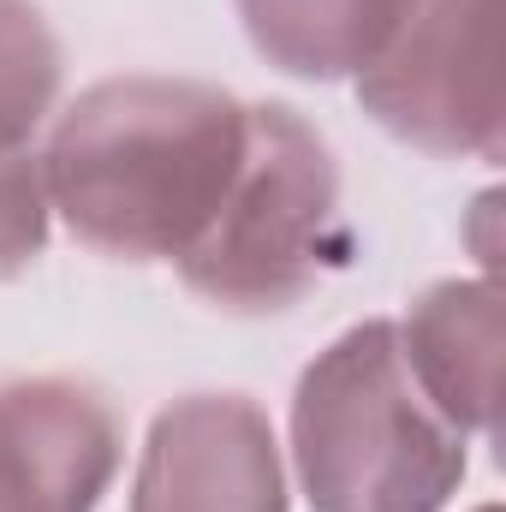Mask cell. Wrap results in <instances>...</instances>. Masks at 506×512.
<instances>
[{
	"mask_svg": "<svg viewBox=\"0 0 506 512\" xmlns=\"http://www.w3.org/2000/svg\"><path fill=\"white\" fill-rule=\"evenodd\" d=\"M292 435L316 512H441L465 477V429L417 387L393 322L340 334L304 370Z\"/></svg>",
	"mask_w": 506,
	"mask_h": 512,
	"instance_id": "cell-2",
	"label": "cell"
},
{
	"mask_svg": "<svg viewBox=\"0 0 506 512\" xmlns=\"http://www.w3.org/2000/svg\"><path fill=\"white\" fill-rule=\"evenodd\" d=\"M340 256V173L334 155L292 108H251L245 161L179 256L191 292L227 310H286Z\"/></svg>",
	"mask_w": 506,
	"mask_h": 512,
	"instance_id": "cell-3",
	"label": "cell"
},
{
	"mask_svg": "<svg viewBox=\"0 0 506 512\" xmlns=\"http://www.w3.org/2000/svg\"><path fill=\"white\" fill-rule=\"evenodd\" d=\"M131 512H286L274 429L239 393H197L155 417Z\"/></svg>",
	"mask_w": 506,
	"mask_h": 512,
	"instance_id": "cell-5",
	"label": "cell"
},
{
	"mask_svg": "<svg viewBox=\"0 0 506 512\" xmlns=\"http://www.w3.org/2000/svg\"><path fill=\"white\" fill-rule=\"evenodd\" d=\"M381 126L435 155L501 149V0H417L358 78Z\"/></svg>",
	"mask_w": 506,
	"mask_h": 512,
	"instance_id": "cell-4",
	"label": "cell"
},
{
	"mask_svg": "<svg viewBox=\"0 0 506 512\" xmlns=\"http://www.w3.org/2000/svg\"><path fill=\"white\" fill-rule=\"evenodd\" d=\"M48 179L42 161L12 149L0 155V274H18L48 245Z\"/></svg>",
	"mask_w": 506,
	"mask_h": 512,
	"instance_id": "cell-10",
	"label": "cell"
},
{
	"mask_svg": "<svg viewBox=\"0 0 506 512\" xmlns=\"http://www.w3.org/2000/svg\"><path fill=\"white\" fill-rule=\"evenodd\" d=\"M251 137V108L185 78H114L78 96L42 179L66 227L114 256H179L215 221Z\"/></svg>",
	"mask_w": 506,
	"mask_h": 512,
	"instance_id": "cell-1",
	"label": "cell"
},
{
	"mask_svg": "<svg viewBox=\"0 0 506 512\" xmlns=\"http://www.w3.org/2000/svg\"><path fill=\"white\" fill-rule=\"evenodd\" d=\"M60 90V42L30 0H0V155L24 149Z\"/></svg>",
	"mask_w": 506,
	"mask_h": 512,
	"instance_id": "cell-9",
	"label": "cell"
},
{
	"mask_svg": "<svg viewBox=\"0 0 506 512\" xmlns=\"http://www.w3.org/2000/svg\"><path fill=\"white\" fill-rule=\"evenodd\" d=\"M483 512H495V507H483Z\"/></svg>",
	"mask_w": 506,
	"mask_h": 512,
	"instance_id": "cell-11",
	"label": "cell"
},
{
	"mask_svg": "<svg viewBox=\"0 0 506 512\" xmlns=\"http://www.w3.org/2000/svg\"><path fill=\"white\" fill-rule=\"evenodd\" d=\"M405 364L417 387L453 429L495 423V370H501V298L489 280H447L435 286L411 322L399 328Z\"/></svg>",
	"mask_w": 506,
	"mask_h": 512,
	"instance_id": "cell-7",
	"label": "cell"
},
{
	"mask_svg": "<svg viewBox=\"0 0 506 512\" xmlns=\"http://www.w3.org/2000/svg\"><path fill=\"white\" fill-rule=\"evenodd\" d=\"M417 0H239L251 42L298 78L370 72Z\"/></svg>",
	"mask_w": 506,
	"mask_h": 512,
	"instance_id": "cell-8",
	"label": "cell"
},
{
	"mask_svg": "<svg viewBox=\"0 0 506 512\" xmlns=\"http://www.w3.org/2000/svg\"><path fill=\"white\" fill-rule=\"evenodd\" d=\"M120 471V417L84 382L0 387V512H96Z\"/></svg>",
	"mask_w": 506,
	"mask_h": 512,
	"instance_id": "cell-6",
	"label": "cell"
}]
</instances>
